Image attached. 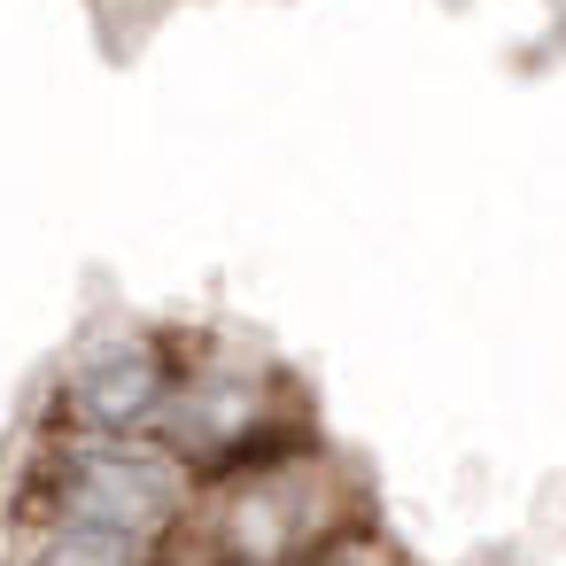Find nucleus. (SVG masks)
I'll use <instances>...</instances> for the list:
<instances>
[{
	"instance_id": "1",
	"label": "nucleus",
	"mask_w": 566,
	"mask_h": 566,
	"mask_svg": "<svg viewBox=\"0 0 566 566\" xmlns=\"http://www.w3.org/2000/svg\"><path fill=\"white\" fill-rule=\"evenodd\" d=\"M326 551V496H318V458H272L249 465L218 520V558L226 566H303Z\"/></svg>"
},
{
	"instance_id": "2",
	"label": "nucleus",
	"mask_w": 566,
	"mask_h": 566,
	"mask_svg": "<svg viewBox=\"0 0 566 566\" xmlns=\"http://www.w3.org/2000/svg\"><path fill=\"white\" fill-rule=\"evenodd\" d=\"M171 380L179 365L164 357V342H102L71 380H63V411L78 434H133V427H156L164 403H171Z\"/></svg>"
}]
</instances>
